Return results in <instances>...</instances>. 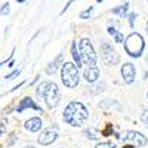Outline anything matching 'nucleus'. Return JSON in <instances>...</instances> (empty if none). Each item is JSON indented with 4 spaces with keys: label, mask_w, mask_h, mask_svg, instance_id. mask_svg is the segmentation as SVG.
Here are the masks:
<instances>
[{
    "label": "nucleus",
    "mask_w": 148,
    "mask_h": 148,
    "mask_svg": "<svg viewBox=\"0 0 148 148\" xmlns=\"http://www.w3.org/2000/svg\"><path fill=\"white\" fill-rule=\"evenodd\" d=\"M89 119V110L79 101H71L62 113V120L73 127H82Z\"/></svg>",
    "instance_id": "nucleus-1"
},
{
    "label": "nucleus",
    "mask_w": 148,
    "mask_h": 148,
    "mask_svg": "<svg viewBox=\"0 0 148 148\" xmlns=\"http://www.w3.org/2000/svg\"><path fill=\"white\" fill-rule=\"evenodd\" d=\"M61 82L64 83L67 89H76L80 83V73L79 67L74 62H64L61 67Z\"/></svg>",
    "instance_id": "nucleus-2"
},
{
    "label": "nucleus",
    "mask_w": 148,
    "mask_h": 148,
    "mask_svg": "<svg viewBox=\"0 0 148 148\" xmlns=\"http://www.w3.org/2000/svg\"><path fill=\"white\" fill-rule=\"evenodd\" d=\"M79 47V53H80V59H82V64L86 65V68L89 67H96V52L93 49L92 42L88 39V37H83V39L77 43Z\"/></svg>",
    "instance_id": "nucleus-3"
},
{
    "label": "nucleus",
    "mask_w": 148,
    "mask_h": 148,
    "mask_svg": "<svg viewBox=\"0 0 148 148\" xmlns=\"http://www.w3.org/2000/svg\"><path fill=\"white\" fill-rule=\"evenodd\" d=\"M125 51L132 58H139L145 51L144 37L139 33H130L125 39Z\"/></svg>",
    "instance_id": "nucleus-4"
},
{
    "label": "nucleus",
    "mask_w": 148,
    "mask_h": 148,
    "mask_svg": "<svg viewBox=\"0 0 148 148\" xmlns=\"http://www.w3.org/2000/svg\"><path fill=\"white\" fill-rule=\"evenodd\" d=\"M59 99H61V92H59L58 84L53 83V82H49L47 88L45 90V95H43V101H45L46 107L47 108H55L59 104Z\"/></svg>",
    "instance_id": "nucleus-5"
},
{
    "label": "nucleus",
    "mask_w": 148,
    "mask_h": 148,
    "mask_svg": "<svg viewBox=\"0 0 148 148\" xmlns=\"http://www.w3.org/2000/svg\"><path fill=\"white\" fill-rule=\"evenodd\" d=\"M101 55L107 65H116L120 62V55L113 47V45H110L105 40H102V43H101Z\"/></svg>",
    "instance_id": "nucleus-6"
},
{
    "label": "nucleus",
    "mask_w": 148,
    "mask_h": 148,
    "mask_svg": "<svg viewBox=\"0 0 148 148\" xmlns=\"http://www.w3.org/2000/svg\"><path fill=\"white\" fill-rule=\"evenodd\" d=\"M121 139L125 142H127L129 145H133V147H145V145H148V138L144 133L136 132V130H126L125 133H123Z\"/></svg>",
    "instance_id": "nucleus-7"
},
{
    "label": "nucleus",
    "mask_w": 148,
    "mask_h": 148,
    "mask_svg": "<svg viewBox=\"0 0 148 148\" xmlns=\"http://www.w3.org/2000/svg\"><path fill=\"white\" fill-rule=\"evenodd\" d=\"M56 139H58V129L56 127H46L39 135L37 142H39L40 145H43V147H47V145L53 144Z\"/></svg>",
    "instance_id": "nucleus-8"
},
{
    "label": "nucleus",
    "mask_w": 148,
    "mask_h": 148,
    "mask_svg": "<svg viewBox=\"0 0 148 148\" xmlns=\"http://www.w3.org/2000/svg\"><path fill=\"white\" fill-rule=\"evenodd\" d=\"M121 79L123 82H125L126 84H132L135 82V79H136V68H135V65L132 62H125L121 65Z\"/></svg>",
    "instance_id": "nucleus-9"
},
{
    "label": "nucleus",
    "mask_w": 148,
    "mask_h": 148,
    "mask_svg": "<svg viewBox=\"0 0 148 148\" xmlns=\"http://www.w3.org/2000/svg\"><path fill=\"white\" fill-rule=\"evenodd\" d=\"M27 108H33V110H37V111H40L42 108L37 105L30 96H25L22 101H19V104H18V107H16V113H22L24 110H27Z\"/></svg>",
    "instance_id": "nucleus-10"
},
{
    "label": "nucleus",
    "mask_w": 148,
    "mask_h": 148,
    "mask_svg": "<svg viewBox=\"0 0 148 148\" xmlns=\"http://www.w3.org/2000/svg\"><path fill=\"white\" fill-rule=\"evenodd\" d=\"M83 77L88 83H95L99 79V68L98 67H89L83 71Z\"/></svg>",
    "instance_id": "nucleus-11"
},
{
    "label": "nucleus",
    "mask_w": 148,
    "mask_h": 148,
    "mask_svg": "<svg viewBox=\"0 0 148 148\" xmlns=\"http://www.w3.org/2000/svg\"><path fill=\"white\" fill-rule=\"evenodd\" d=\"M43 126V121L40 117H31L25 121V125H24V127H25L27 130L30 132H39Z\"/></svg>",
    "instance_id": "nucleus-12"
},
{
    "label": "nucleus",
    "mask_w": 148,
    "mask_h": 148,
    "mask_svg": "<svg viewBox=\"0 0 148 148\" xmlns=\"http://www.w3.org/2000/svg\"><path fill=\"white\" fill-rule=\"evenodd\" d=\"M62 65H64V62H62V53H59V55L56 56V59L52 61V62L46 67V74L52 76V74H55V73L58 71V68L62 67Z\"/></svg>",
    "instance_id": "nucleus-13"
},
{
    "label": "nucleus",
    "mask_w": 148,
    "mask_h": 148,
    "mask_svg": "<svg viewBox=\"0 0 148 148\" xmlns=\"http://www.w3.org/2000/svg\"><path fill=\"white\" fill-rule=\"evenodd\" d=\"M71 56H73V61H74V64H76L79 68L83 65L82 64V59H80V53H79V47H77V43L76 42H73L71 43Z\"/></svg>",
    "instance_id": "nucleus-14"
},
{
    "label": "nucleus",
    "mask_w": 148,
    "mask_h": 148,
    "mask_svg": "<svg viewBox=\"0 0 148 148\" xmlns=\"http://www.w3.org/2000/svg\"><path fill=\"white\" fill-rule=\"evenodd\" d=\"M84 136L88 138V139H90V141H98L101 138V133H99V130L98 129H95V127H88V129H84Z\"/></svg>",
    "instance_id": "nucleus-15"
},
{
    "label": "nucleus",
    "mask_w": 148,
    "mask_h": 148,
    "mask_svg": "<svg viewBox=\"0 0 148 148\" xmlns=\"http://www.w3.org/2000/svg\"><path fill=\"white\" fill-rule=\"evenodd\" d=\"M127 10H129V2H126V3H123V5L114 8L111 12H113L114 15H119L120 18H125V16L127 15Z\"/></svg>",
    "instance_id": "nucleus-16"
},
{
    "label": "nucleus",
    "mask_w": 148,
    "mask_h": 148,
    "mask_svg": "<svg viewBox=\"0 0 148 148\" xmlns=\"http://www.w3.org/2000/svg\"><path fill=\"white\" fill-rule=\"evenodd\" d=\"M47 84H49V82H42L39 86H37V89H36V96H37V99H43V95H45V90H46V88H47Z\"/></svg>",
    "instance_id": "nucleus-17"
},
{
    "label": "nucleus",
    "mask_w": 148,
    "mask_h": 148,
    "mask_svg": "<svg viewBox=\"0 0 148 148\" xmlns=\"http://www.w3.org/2000/svg\"><path fill=\"white\" fill-rule=\"evenodd\" d=\"M95 148H117L114 142H110V141H105V142H99L96 144Z\"/></svg>",
    "instance_id": "nucleus-18"
},
{
    "label": "nucleus",
    "mask_w": 148,
    "mask_h": 148,
    "mask_svg": "<svg viewBox=\"0 0 148 148\" xmlns=\"http://www.w3.org/2000/svg\"><path fill=\"white\" fill-rule=\"evenodd\" d=\"M92 12H93V6H90V8H88L86 10H83L82 14L79 15L82 19H88V18H90V15H92Z\"/></svg>",
    "instance_id": "nucleus-19"
},
{
    "label": "nucleus",
    "mask_w": 148,
    "mask_h": 148,
    "mask_svg": "<svg viewBox=\"0 0 148 148\" xmlns=\"http://www.w3.org/2000/svg\"><path fill=\"white\" fill-rule=\"evenodd\" d=\"M141 120H142V123H144V126L148 127V108H145L142 113H141Z\"/></svg>",
    "instance_id": "nucleus-20"
},
{
    "label": "nucleus",
    "mask_w": 148,
    "mask_h": 148,
    "mask_svg": "<svg viewBox=\"0 0 148 148\" xmlns=\"http://www.w3.org/2000/svg\"><path fill=\"white\" fill-rule=\"evenodd\" d=\"M19 73H21L19 70H14L12 73H9L8 76H5V79H6V80H12V79H15V77L18 76V74H19Z\"/></svg>",
    "instance_id": "nucleus-21"
},
{
    "label": "nucleus",
    "mask_w": 148,
    "mask_h": 148,
    "mask_svg": "<svg viewBox=\"0 0 148 148\" xmlns=\"http://www.w3.org/2000/svg\"><path fill=\"white\" fill-rule=\"evenodd\" d=\"M9 14V3L6 2L5 5H2V8H0V15H8Z\"/></svg>",
    "instance_id": "nucleus-22"
},
{
    "label": "nucleus",
    "mask_w": 148,
    "mask_h": 148,
    "mask_svg": "<svg viewBox=\"0 0 148 148\" xmlns=\"http://www.w3.org/2000/svg\"><path fill=\"white\" fill-rule=\"evenodd\" d=\"M135 19H136V14H129V25H130V28H133V25H135Z\"/></svg>",
    "instance_id": "nucleus-23"
},
{
    "label": "nucleus",
    "mask_w": 148,
    "mask_h": 148,
    "mask_svg": "<svg viewBox=\"0 0 148 148\" xmlns=\"http://www.w3.org/2000/svg\"><path fill=\"white\" fill-rule=\"evenodd\" d=\"M16 139H18V136H16V133H12V135H10V138L8 139V145H14Z\"/></svg>",
    "instance_id": "nucleus-24"
},
{
    "label": "nucleus",
    "mask_w": 148,
    "mask_h": 148,
    "mask_svg": "<svg viewBox=\"0 0 148 148\" xmlns=\"http://www.w3.org/2000/svg\"><path fill=\"white\" fill-rule=\"evenodd\" d=\"M74 2H76V0H68V3H67V5L64 6V9H62V10H61V12H59V14H61V15H64V14H65V12L68 10V8L71 6V3H74Z\"/></svg>",
    "instance_id": "nucleus-25"
},
{
    "label": "nucleus",
    "mask_w": 148,
    "mask_h": 148,
    "mask_svg": "<svg viewBox=\"0 0 148 148\" xmlns=\"http://www.w3.org/2000/svg\"><path fill=\"white\" fill-rule=\"evenodd\" d=\"M5 133H6V125L0 121V136H3Z\"/></svg>",
    "instance_id": "nucleus-26"
},
{
    "label": "nucleus",
    "mask_w": 148,
    "mask_h": 148,
    "mask_svg": "<svg viewBox=\"0 0 148 148\" xmlns=\"http://www.w3.org/2000/svg\"><path fill=\"white\" fill-rule=\"evenodd\" d=\"M37 80H39V76H37V77H34V80H33V82H31V83H30V86H33V84H34V83H36V82H37Z\"/></svg>",
    "instance_id": "nucleus-27"
},
{
    "label": "nucleus",
    "mask_w": 148,
    "mask_h": 148,
    "mask_svg": "<svg viewBox=\"0 0 148 148\" xmlns=\"http://www.w3.org/2000/svg\"><path fill=\"white\" fill-rule=\"evenodd\" d=\"M14 65H15V62H14V61H10V62L8 64V67H9V68H12V67H14Z\"/></svg>",
    "instance_id": "nucleus-28"
},
{
    "label": "nucleus",
    "mask_w": 148,
    "mask_h": 148,
    "mask_svg": "<svg viewBox=\"0 0 148 148\" xmlns=\"http://www.w3.org/2000/svg\"><path fill=\"white\" fill-rule=\"evenodd\" d=\"M123 148H136V147H133V145H125Z\"/></svg>",
    "instance_id": "nucleus-29"
},
{
    "label": "nucleus",
    "mask_w": 148,
    "mask_h": 148,
    "mask_svg": "<svg viewBox=\"0 0 148 148\" xmlns=\"http://www.w3.org/2000/svg\"><path fill=\"white\" fill-rule=\"evenodd\" d=\"M24 148H36V147H34V145H25Z\"/></svg>",
    "instance_id": "nucleus-30"
},
{
    "label": "nucleus",
    "mask_w": 148,
    "mask_h": 148,
    "mask_svg": "<svg viewBox=\"0 0 148 148\" xmlns=\"http://www.w3.org/2000/svg\"><path fill=\"white\" fill-rule=\"evenodd\" d=\"M18 3H24V2H27V0H16Z\"/></svg>",
    "instance_id": "nucleus-31"
},
{
    "label": "nucleus",
    "mask_w": 148,
    "mask_h": 148,
    "mask_svg": "<svg viewBox=\"0 0 148 148\" xmlns=\"http://www.w3.org/2000/svg\"><path fill=\"white\" fill-rule=\"evenodd\" d=\"M96 2H98V3H101V2H104V0H96Z\"/></svg>",
    "instance_id": "nucleus-32"
},
{
    "label": "nucleus",
    "mask_w": 148,
    "mask_h": 148,
    "mask_svg": "<svg viewBox=\"0 0 148 148\" xmlns=\"http://www.w3.org/2000/svg\"><path fill=\"white\" fill-rule=\"evenodd\" d=\"M147 34H148V22H147Z\"/></svg>",
    "instance_id": "nucleus-33"
},
{
    "label": "nucleus",
    "mask_w": 148,
    "mask_h": 148,
    "mask_svg": "<svg viewBox=\"0 0 148 148\" xmlns=\"http://www.w3.org/2000/svg\"><path fill=\"white\" fill-rule=\"evenodd\" d=\"M147 98H148V92H147Z\"/></svg>",
    "instance_id": "nucleus-34"
}]
</instances>
